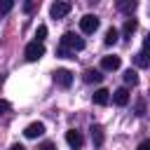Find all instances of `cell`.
<instances>
[{"label": "cell", "instance_id": "obj_1", "mask_svg": "<svg viewBox=\"0 0 150 150\" xmlns=\"http://www.w3.org/2000/svg\"><path fill=\"white\" fill-rule=\"evenodd\" d=\"M61 47L63 49H73V52H80V49H84V40L80 38V35H75V33H63V38H61Z\"/></svg>", "mask_w": 150, "mask_h": 150}, {"label": "cell", "instance_id": "obj_13", "mask_svg": "<svg viewBox=\"0 0 150 150\" xmlns=\"http://www.w3.org/2000/svg\"><path fill=\"white\" fill-rule=\"evenodd\" d=\"M136 28H138L136 19H127V21H124V28H122V35H124V38H131Z\"/></svg>", "mask_w": 150, "mask_h": 150}, {"label": "cell", "instance_id": "obj_10", "mask_svg": "<svg viewBox=\"0 0 150 150\" xmlns=\"http://www.w3.org/2000/svg\"><path fill=\"white\" fill-rule=\"evenodd\" d=\"M82 80H84L87 84H91V82H101V80H103V73L96 70V68H87L84 75H82Z\"/></svg>", "mask_w": 150, "mask_h": 150}, {"label": "cell", "instance_id": "obj_25", "mask_svg": "<svg viewBox=\"0 0 150 150\" xmlns=\"http://www.w3.org/2000/svg\"><path fill=\"white\" fill-rule=\"evenodd\" d=\"M9 150H26V148H23V145H21V143H14V145H12V148H9Z\"/></svg>", "mask_w": 150, "mask_h": 150}, {"label": "cell", "instance_id": "obj_16", "mask_svg": "<svg viewBox=\"0 0 150 150\" xmlns=\"http://www.w3.org/2000/svg\"><path fill=\"white\" fill-rule=\"evenodd\" d=\"M136 66L138 68H148V54L145 52H138L136 54Z\"/></svg>", "mask_w": 150, "mask_h": 150}, {"label": "cell", "instance_id": "obj_14", "mask_svg": "<svg viewBox=\"0 0 150 150\" xmlns=\"http://www.w3.org/2000/svg\"><path fill=\"white\" fill-rule=\"evenodd\" d=\"M120 40V33H117V28H108L105 30V38H103V42L105 45H115Z\"/></svg>", "mask_w": 150, "mask_h": 150}, {"label": "cell", "instance_id": "obj_9", "mask_svg": "<svg viewBox=\"0 0 150 150\" xmlns=\"http://www.w3.org/2000/svg\"><path fill=\"white\" fill-rule=\"evenodd\" d=\"M112 103L120 105V108L127 105V103H129V89H127V87H120V89L112 94Z\"/></svg>", "mask_w": 150, "mask_h": 150}, {"label": "cell", "instance_id": "obj_3", "mask_svg": "<svg viewBox=\"0 0 150 150\" xmlns=\"http://www.w3.org/2000/svg\"><path fill=\"white\" fill-rule=\"evenodd\" d=\"M45 56V45L42 42H28L26 45V59L28 61H38V59H42Z\"/></svg>", "mask_w": 150, "mask_h": 150}, {"label": "cell", "instance_id": "obj_11", "mask_svg": "<svg viewBox=\"0 0 150 150\" xmlns=\"http://www.w3.org/2000/svg\"><path fill=\"white\" fill-rule=\"evenodd\" d=\"M91 141H94V145H96V148H101V145H103L105 136H103V127H101V124H91Z\"/></svg>", "mask_w": 150, "mask_h": 150}, {"label": "cell", "instance_id": "obj_6", "mask_svg": "<svg viewBox=\"0 0 150 150\" xmlns=\"http://www.w3.org/2000/svg\"><path fill=\"white\" fill-rule=\"evenodd\" d=\"M68 12H70V2H54V5L49 7L52 19H63Z\"/></svg>", "mask_w": 150, "mask_h": 150}, {"label": "cell", "instance_id": "obj_5", "mask_svg": "<svg viewBox=\"0 0 150 150\" xmlns=\"http://www.w3.org/2000/svg\"><path fill=\"white\" fill-rule=\"evenodd\" d=\"M66 143H68L73 150H80L82 143H84V138H82V134H80L77 129H68V131H66Z\"/></svg>", "mask_w": 150, "mask_h": 150}, {"label": "cell", "instance_id": "obj_20", "mask_svg": "<svg viewBox=\"0 0 150 150\" xmlns=\"http://www.w3.org/2000/svg\"><path fill=\"white\" fill-rule=\"evenodd\" d=\"M56 54H59L61 59H70V52H68V49H63V47H59V49H56Z\"/></svg>", "mask_w": 150, "mask_h": 150}, {"label": "cell", "instance_id": "obj_17", "mask_svg": "<svg viewBox=\"0 0 150 150\" xmlns=\"http://www.w3.org/2000/svg\"><path fill=\"white\" fill-rule=\"evenodd\" d=\"M14 7V0H0V14H7Z\"/></svg>", "mask_w": 150, "mask_h": 150}, {"label": "cell", "instance_id": "obj_8", "mask_svg": "<svg viewBox=\"0 0 150 150\" xmlns=\"http://www.w3.org/2000/svg\"><path fill=\"white\" fill-rule=\"evenodd\" d=\"M120 63H122V61H120V56H115V54H110V56H103V59H101V68H103V70H117V68H120Z\"/></svg>", "mask_w": 150, "mask_h": 150}, {"label": "cell", "instance_id": "obj_18", "mask_svg": "<svg viewBox=\"0 0 150 150\" xmlns=\"http://www.w3.org/2000/svg\"><path fill=\"white\" fill-rule=\"evenodd\" d=\"M35 42H42L45 38H47V26H38V30H35Z\"/></svg>", "mask_w": 150, "mask_h": 150}, {"label": "cell", "instance_id": "obj_22", "mask_svg": "<svg viewBox=\"0 0 150 150\" xmlns=\"http://www.w3.org/2000/svg\"><path fill=\"white\" fill-rule=\"evenodd\" d=\"M38 150H56V145H54V143H49V141H45V143H42Z\"/></svg>", "mask_w": 150, "mask_h": 150}, {"label": "cell", "instance_id": "obj_12", "mask_svg": "<svg viewBox=\"0 0 150 150\" xmlns=\"http://www.w3.org/2000/svg\"><path fill=\"white\" fill-rule=\"evenodd\" d=\"M91 98H94V103H96V105H105V103L110 101V91L101 87V89H96V91H94V96H91Z\"/></svg>", "mask_w": 150, "mask_h": 150}, {"label": "cell", "instance_id": "obj_7", "mask_svg": "<svg viewBox=\"0 0 150 150\" xmlns=\"http://www.w3.org/2000/svg\"><path fill=\"white\" fill-rule=\"evenodd\" d=\"M45 134V124L42 122H30L26 129H23V136L26 138H38V136H42Z\"/></svg>", "mask_w": 150, "mask_h": 150}, {"label": "cell", "instance_id": "obj_21", "mask_svg": "<svg viewBox=\"0 0 150 150\" xmlns=\"http://www.w3.org/2000/svg\"><path fill=\"white\" fill-rule=\"evenodd\" d=\"M9 108H12V105H9L7 101H0V115H5V112H9Z\"/></svg>", "mask_w": 150, "mask_h": 150}, {"label": "cell", "instance_id": "obj_4", "mask_svg": "<svg viewBox=\"0 0 150 150\" xmlns=\"http://www.w3.org/2000/svg\"><path fill=\"white\" fill-rule=\"evenodd\" d=\"M54 82H56L59 87L68 89V87L73 84V73L66 70V68H59V70H54Z\"/></svg>", "mask_w": 150, "mask_h": 150}, {"label": "cell", "instance_id": "obj_19", "mask_svg": "<svg viewBox=\"0 0 150 150\" xmlns=\"http://www.w3.org/2000/svg\"><path fill=\"white\" fill-rule=\"evenodd\" d=\"M117 7H120L122 12H134V9H136V2H134V0H131V2H120Z\"/></svg>", "mask_w": 150, "mask_h": 150}, {"label": "cell", "instance_id": "obj_24", "mask_svg": "<svg viewBox=\"0 0 150 150\" xmlns=\"http://www.w3.org/2000/svg\"><path fill=\"white\" fill-rule=\"evenodd\" d=\"M136 150H150V141H143V143H141Z\"/></svg>", "mask_w": 150, "mask_h": 150}, {"label": "cell", "instance_id": "obj_2", "mask_svg": "<svg viewBox=\"0 0 150 150\" xmlns=\"http://www.w3.org/2000/svg\"><path fill=\"white\" fill-rule=\"evenodd\" d=\"M96 28H98V16H96V14H84V16L80 19V30H82L84 35H91Z\"/></svg>", "mask_w": 150, "mask_h": 150}, {"label": "cell", "instance_id": "obj_15", "mask_svg": "<svg viewBox=\"0 0 150 150\" xmlns=\"http://www.w3.org/2000/svg\"><path fill=\"white\" fill-rule=\"evenodd\" d=\"M124 82H127V84H131V87H134V84H138V73L129 68V70L124 73Z\"/></svg>", "mask_w": 150, "mask_h": 150}, {"label": "cell", "instance_id": "obj_23", "mask_svg": "<svg viewBox=\"0 0 150 150\" xmlns=\"http://www.w3.org/2000/svg\"><path fill=\"white\" fill-rule=\"evenodd\" d=\"M136 115H145V103H143V101H138V105H136Z\"/></svg>", "mask_w": 150, "mask_h": 150}]
</instances>
